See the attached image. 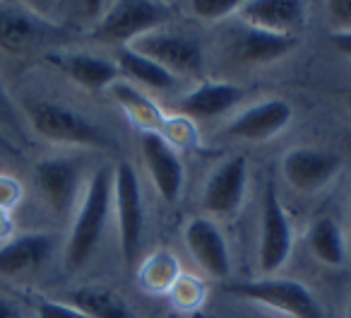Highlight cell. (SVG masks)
Listing matches in <instances>:
<instances>
[{
    "label": "cell",
    "mask_w": 351,
    "mask_h": 318,
    "mask_svg": "<svg viewBox=\"0 0 351 318\" xmlns=\"http://www.w3.org/2000/svg\"><path fill=\"white\" fill-rule=\"evenodd\" d=\"M113 203V172L106 167L97 169L94 177L89 179L87 193L82 198L77 215H75L70 239L65 246V265L70 270H77L92 258L101 241L104 227H106L108 212Z\"/></svg>",
    "instance_id": "6da1fadb"
},
{
    "label": "cell",
    "mask_w": 351,
    "mask_h": 318,
    "mask_svg": "<svg viewBox=\"0 0 351 318\" xmlns=\"http://www.w3.org/2000/svg\"><path fill=\"white\" fill-rule=\"evenodd\" d=\"M27 116H29L32 128L51 142L80 147H111L108 135L97 123L68 106L36 99V102L27 104Z\"/></svg>",
    "instance_id": "7a4b0ae2"
},
{
    "label": "cell",
    "mask_w": 351,
    "mask_h": 318,
    "mask_svg": "<svg viewBox=\"0 0 351 318\" xmlns=\"http://www.w3.org/2000/svg\"><path fill=\"white\" fill-rule=\"evenodd\" d=\"M166 17H169V5H161V3H149V0L113 3L99 17L92 39L101 41V44L130 46L135 39L159 30Z\"/></svg>",
    "instance_id": "3957f363"
},
{
    "label": "cell",
    "mask_w": 351,
    "mask_h": 318,
    "mask_svg": "<svg viewBox=\"0 0 351 318\" xmlns=\"http://www.w3.org/2000/svg\"><path fill=\"white\" fill-rule=\"evenodd\" d=\"M224 292L229 297L265 304V306L277 308V311L287 313L291 318H325L320 302L313 297V292L306 284L296 282V280L265 277L253 280V282H234L226 284Z\"/></svg>",
    "instance_id": "277c9868"
},
{
    "label": "cell",
    "mask_w": 351,
    "mask_h": 318,
    "mask_svg": "<svg viewBox=\"0 0 351 318\" xmlns=\"http://www.w3.org/2000/svg\"><path fill=\"white\" fill-rule=\"evenodd\" d=\"M113 205L121 231V253L128 268H135L142 251L145 229V203H142L137 172L130 162H121L113 169Z\"/></svg>",
    "instance_id": "5b68a950"
},
{
    "label": "cell",
    "mask_w": 351,
    "mask_h": 318,
    "mask_svg": "<svg viewBox=\"0 0 351 318\" xmlns=\"http://www.w3.org/2000/svg\"><path fill=\"white\" fill-rule=\"evenodd\" d=\"M293 246V231L282 201L267 183L263 196V220H260V270L265 275L277 273L287 265Z\"/></svg>",
    "instance_id": "8992f818"
},
{
    "label": "cell",
    "mask_w": 351,
    "mask_h": 318,
    "mask_svg": "<svg viewBox=\"0 0 351 318\" xmlns=\"http://www.w3.org/2000/svg\"><path fill=\"white\" fill-rule=\"evenodd\" d=\"M132 51L147 56L149 60L159 63L171 75H193L202 68V49L191 36L171 34V32H149L130 44Z\"/></svg>",
    "instance_id": "52a82bcc"
},
{
    "label": "cell",
    "mask_w": 351,
    "mask_h": 318,
    "mask_svg": "<svg viewBox=\"0 0 351 318\" xmlns=\"http://www.w3.org/2000/svg\"><path fill=\"white\" fill-rule=\"evenodd\" d=\"M140 152L154 188L169 205H173L178 201V196H181L183 179H186L178 152L173 150V145L161 133H142Z\"/></svg>",
    "instance_id": "ba28073f"
},
{
    "label": "cell",
    "mask_w": 351,
    "mask_h": 318,
    "mask_svg": "<svg viewBox=\"0 0 351 318\" xmlns=\"http://www.w3.org/2000/svg\"><path fill=\"white\" fill-rule=\"evenodd\" d=\"M341 157L315 147H293L284 155L282 174L296 191H317L339 174Z\"/></svg>",
    "instance_id": "9c48e42d"
},
{
    "label": "cell",
    "mask_w": 351,
    "mask_h": 318,
    "mask_svg": "<svg viewBox=\"0 0 351 318\" xmlns=\"http://www.w3.org/2000/svg\"><path fill=\"white\" fill-rule=\"evenodd\" d=\"M58 34L51 22L27 8L0 5V49L10 56H25Z\"/></svg>",
    "instance_id": "30bf717a"
},
{
    "label": "cell",
    "mask_w": 351,
    "mask_h": 318,
    "mask_svg": "<svg viewBox=\"0 0 351 318\" xmlns=\"http://www.w3.org/2000/svg\"><path fill=\"white\" fill-rule=\"evenodd\" d=\"M248 191V162L243 157H231L210 174L202 191V205L215 215H234L243 205Z\"/></svg>",
    "instance_id": "8fae6325"
},
{
    "label": "cell",
    "mask_w": 351,
    "mask_h": 318,
    "mask_svg": "<svg viewBox=\"0 0 351 318\" xmlns=\"http://www.w3.org/2000/svg\"><path fill=\"white\" fill-rule=\"evenodd\" d=\"M188 251L193 258L210 273L212 277H229L231 273V253L219 225L210 217H193L183 229Z\"/></svg>",
    "instance_id": "7c38bea8"
},
{
    "label": "cell",
    "mask_w": 351,
    "mask_h": 318,
    "mask_svg": "<svg viewBox=\"0 0 351 318\" xmlns=\"http://www.w3.org/2000/svg\"><path fill=\"white\" fill-rule=\"evenodd\" d=\"M34 181L46 205L58 215H68L80 191V164L73 159H44L36 164Z\"/></svg>",
    "instance_id": "4fadbf2b"
},
{
    "label": "cell",
    "mask_w": 351,
    "mask_h": 318,
    "mask_svg": "<svg viewBox=\"0 0 351 318\" xmlns=\"http://www.w3.org/2000/svg\"><path fill=\"white\" fill-rule=\"evenodd\" d=\"M293 109L284 99H267L255 106L241 111L234 121L226 126V133L231 137H241L248 142H265L282 133L291 123Z\"/></svg>",
    "instance_id": "5bb4252c"
},
{
    "label": "cell",
    "mask_w": 351,
    "mask_h": 318,
    "mask_svg": "<svg viewBox=\"0 0 351 318\" xmlns=\"http://www.w3.org/2000/svg\"><path fill=\"white\" fill-rule=\"evenodd\" d=\"M243 22L253 30L296 36L306 27V5L298 0H250L239 10Z\"/></svg>",
    "instance_id": "9a60e30c"
},
{
    "label": "cell",
    "mask_w": 351,
    "mask_h": 318,
    "mask_svg": "<svg viewBox=\"0 0 351 318\" xmlns=\"http://www.w3.org/2000/svg\"><path fill=\"white\" fill-rule=\"evenodd\" d=\"M53 68H58L63 75H68L73 82H77L84 89H104V87H113L121 78V70L113 60L99 58L92 54H65V51H51L46 54Z\"/></svg>",
    "instance_id": "2e32d148"
},
{
    "label": "cell",
    "mask_w": 351,
    "mask_h": 318,
    "mask_svg": "<svg viewBox=\"0 0 351 318\" xmlns=\"http://www.w3.org/2000/svg\"><path fill=\"white\" fill-rule=\"evenodd\" d=\"M53 251V239L49 234H25L0 246V275L15 277L29 273L49 260Z\"/></svg>",
    "instance_id": "e0dca14e"
},
{
    "label": "cell",
    "mask_w": 351,
    "mask_h": 318,
    "mask_svg": "<svg viewBox=\"0 0 351 318\" xmlns=\"http://www.w3.org/2000/svg\"><path fill=\"white\" fill-rule=\"evenodd\" d=\"M241 97H243V89L239 84L202 82L181 99L178 109L191 118H212L234 109L241 102Z\"/></svg>",
    "instance_id": "ac0fdd59"
},
{
    "label": "cell",
    "mask_w": 351,
    "mask_h": 318,
    "mask_svg": "<svg viewBox=\"0 0 351 318\" xmlns=\"http://www.w3.org/2000/svg\"><path fill=\"white\" fill-rule=\"evenodd\" d=\"M298 46V36L291 34H274V32H263L248 27L239 34L236 41V56L243 63H272V60L284 58Z\"/></svg>",
    "instance_id": "d6986e66"
},
{
    "label": "cell",
    "mask_w": 351,
    "mask_h": 318,
    "mask_svg": "<svg viewBox=\"0 0 351 318\" xmlns=\"http://www.w3.org/2000/svg\"><path fill=\"white\" fill-rule=\"evenodd\" d=\"M111 92L113 99L118 102V106L128 113V118L137 128H142V133H164L166 116L147 94H142L130 82H121V80L113 84Z\"/></svg>",
    "instance_id": "ffe728a7"
},
{
    "label": "cell",
    "mask_w": 351,
    "mask_h": 318,
    "mask_svg": "<svg viewBox=\"0 0 351 318\" xmlns=\"http://www.w3.org/2000/svg\"><path fill=\"white\" fill-rule=\"evenodd\" d=\"M308 246L313 255L330 268H341L346 263V239L339 222L332 217H317L308 229Z\"/></svg>",
    "instance_id": "44dd1931"
},
{
    "label": "cell",
    "mask_w": 351,
    "mask_h": 318,
    "mask_svg": "<svg viewBox=\"0 0 351 318\" xmlns=\"http://www.w3.org/2000/svg\"><path fill=\"white\" fill-rule=\"evenodd\" d=\"M70 304L87 318H137L123 297L106 287H80L73 292Z\"/></svg>",
    "instance_id": "7402d4cb"
},
{
    "label": "cell",
    "mask_w": 351,
    "mask_h": 318,
    "mask_svg": "<svg viewBox=\"0 0 351 318\" xmlns=\"http://www.w3.org/2000/svg\"><path fill=\"white\" fill-rule=\"evenodd\" d=\"M116 65L123 75H128V78L137 80V82H142L145 87H152V89H171L178 82L176 75H171L169 70H164L159 63L149 60L147 56L132 51L130 46L118 49Z\"/></svg>",
    "instance_id": "603a6c76"
},
{
    "label": "cell",
    "mask_w": 351,
    "mask_h": 318,
    "mask_svg": "<svg viewBox=\"0 0 351 318\" xmlns=\"http://www.w3.org/2000/svg\"><path fill=\"white\" fill-rule=\"evenodd\" d=\"M181 263L171 251H156L149 258L142 260L140 265V282L145 289L154 294L171 292L176 280L181 277Z\"/></svg>",
    "instance_id": "cb8c5ba5"
},
{
    "label": "cell",
    "mask_w": 351,
    "mask_h": 318,
    "mask_svg": "<svg viewBox=\"0 0 351 318\" xmlns=\"http://www.w3.org/2000/svg\"><path fill=\"white\" fill-rule=\"evenodd\" d=\"M169 294L178 308H195V306H200L202 299H205V284L195 277L181 275V277L176 280V284L171 287Z\"/></svg>",
    "instance_id": "d4e9b609"
},
{
    "label": "cell",
    "mask_w": 351,
    "mask_h": 318,
    "mask_svg": "<svg viewBox=\"0 0 351 318\" xmlns=\"http://www.w3.org/2000/svg\"><path fill=\"white\" fill-rule=\"evenodd\" d=\"M241 0H193L191 10L195 12L200 20L207 22H217L224 20V17L234 15V12L241 10Z\"/></svg>",
    "instance_id": "484cf974"
},
{
    "label": "cell",
    "mask_w": 351,
    "mask_h": 318,
    "mask_svg": "<svg viewBox=\"0 0 351 318\" xmlns=\"http://www.w3.org/2000/svg\"><path fill=\"white\" fill-rule=\"evenodd\" d=\"M36 316L39 318H87L80 308H75L73 304L53 302V299H41L36 304Z\"/></svg>",
    "instance_id": "4316f807"
},
{
    "label": "cell",
    "mask_w": 351,
    "mask_h": 318,
    "mask_svg": "<svg viewBox=\"0 0 351 318\" xmlns=\"http://www.w3.org/2000/svg\"><path fill=\"white\" fill-rule=\"evenodd\" d=\"M327 17H330L335 34L351 32V0H332L327 3Z\"/></svg>",
    "instance_id": "83f0119b"
},
{
    "label": "cell",
    "mask_w": 351,
    "mask_h": 318,
    "mask_svg": "<svg viewBox=\"0 0 351 318\" xmlns=\"http://www.w3.org/2000/svg\"><path fill=\"white\" fill-rule=\"evenodd\" d=\"M161 135L169 140L173 137L176 142H181V147H188L193 140H195V128L186 121V118H176V121H169L166 118V126H164V133Z\"/></svg>",
    "instance_id": "f1b7e54d"
},
{
    "label": "cell",
    "mask_w": 351,
    "mask_h": 318,
    "mask_svg": "<svg viewBox=\"0 0 351 318\" xmlns=\"http://www.w3.org/2000/svg\"><path fill=\"white\" fill-rule=\"evenodd\" d=\"M0 126L5 128L10 133H17L20 135V118H17V111H15V104H12L10 94L5 92V87L0 84Z\"/></svg>",
    "instance_id": "f546056e"
},
{
    "label": "cell",
    "mask_w": 351,
    "mask_h": 318,
    "mask_svg": "<svg viewBox=\"0 0 351 318\" xmlns=\"http://www.w3.org/2000/svg\"><path fill=\"white\" fill-rule=\"evenodd\" d=\"M332 44H335L337 51L351 56V32H344V34H332Z\"/></svg>",
    "instance_id": "4dcf8cb0"
},
{
    "label": "cell",
    "mask_w": 351,
    "mask_h": 318,
    "mask_svg": "<svg viewBox=\"0 0 351 318\" xmlns=\"http://www.w3.org/2000/svg\"><path fill=\"white\" fill-rule=\"evenodd\" d=\"M0 318H22V313L17 311V308L12 306L8 299L0 297Z\"/></svg>",
    "instance_id": "1f68e13d"
},
{
    "label": "cell",
    "mask_w": 351,
    "mask_h": 318,
    "mask_svg": "<svg viewBox=\"0 0 351 318\" xmlns=\"http://www.w3.org/2000/svg\"><path fill=\"white\" fill-rule=\"evenodd\" d=\"M346 106H349V111H351V89L346 92Z\"/></svg>",
    "instance_id": "d6a6232c"
},
{
    "label": "cell",
    "mask_w": 351,
    "mask_h": 318,
    "mask_svg": "<svg viewBox=\"0 0 351 318\" xmlns=\"http://www.w3.org/2000/svg\"><path fill=\"white\" fill-rule=\"evenodd\" d=\"M346 318H351V304H349V311H346Z\"/></svg>",
    "instance_id": "836d02e7"
}]
</instances>
